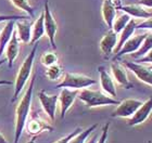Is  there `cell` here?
<instances>
[{"label":"cell","instance_id":"6da1fadb","mask_svg":"<svg viewBox=\"0 0 152 143\" xmlns=\"http://www.w3.org/2000/svg\"><path fill=\"white\" fill-rule=\"evenodd\" d=\"M36 81V75L31 79L29 86L25 93L22 95L20 102L16 105L15 108V131H14V143H19V140L21 139L23 134V131L25 129V125L27 121V118L29 116L31 112V105H32L33 100V91H34V86Z\"/></svg>","mask_w":152,"mask_h":143},{"label":"cell","instance_id":"7a4b0ae2","mask_svg":"<svg viewBox=\"0 0 152 143\" xmlns=\"http://www.w3.org/2000/svg\"><path fill=\"white\" fill-rule=\"evenodd\" d=\"M38 49V42L34 44V48H33L28 55L25 57V60L23 61V63L21 64V66L19 68L18 75L15 77V83H14V93L12 97V102H14L16 99L19 98V95L23 91V89L25 88V85L27 83V80L31 77L33 70V65H34V61H35L36 53H37Z\"/></svg>","mask_w":152,"mask_h":143},{"label":"cell","instance_id":"3957f363","mask_svg":"<svg viewBox=\"0 0 152 143\" xmlns=\"http://www.w3.org/2000/svg\"><path fill=\"white\" fill-rule=\"evenodd\" d=\"M77 97L88 107H97L102 105H117L121 102L115 98L108 95L107 93H103L102 91L87 89V88H84Z\"/></svg>","mask_w":152,"mask_h":143},{"label":"cell","instance_id":"277c9868","mask_svg":"<svg viewBox=\"0 0 152 143\" xmlns=\"http://www.w3.org/2000/svg\"><path fill=\"white\" fill-rule=\"evenodd\" d=\"M96 83H97V81L95 79H92L88 76H85V75L75 73H65L62 81L60 83H58L56 88H58V89L69 88V89L79 90L84 89V88H88V87L96 85Z\"/></svg>","mask_w":152,"mask_h":143},{"label":"cell","instance_id":"5b68a950","mask_svg":"<svg viewBox=\"0 0 152 143\" xmlns=\"http://www.w3.org/2000/svg\"><path fill=\"white\" fill-rule=\"evenodd\" d=\"M142 103V101L137 100V99H126L117 104L116 108L113 111L111 116L112 117L130 118Z\"/></svg>","mask_w":152,"mask_h":143},{"label":"cell","instance_id":"8992f818","mask_svg":"<svg viewBox=\"0 0 152 143\" xmlns=\"http://www.w3.org/2000/svg\"><path fill=\"white\" fill-rule=\"evenodd\" d=\"M44 24H45V32L47 34L49 42H50L52 49L57 50L56 45V35L58 32V24L54 20L51 10L49 8V2L46 1L44 7Z\"/></svg>","mask_w":152,"mask_h":143},{"label":"cell","instance_id":"52a82bcc","mask_svg":"<svg viewBox=\"0 0 152 143\" xmlns=\"http://www.w3.org/2000/svg\"><path fill=\"white\" fill-rule=\"evenodd\" d=\"M38 99L40 102V105L45 113L48 115V117L50 118L51 120L54 121L56 119V112H57V106H58V99L59 95L58 94H48L46 90H41L38 93Z\"/></svg>","mask_w":152,"mask_h":143},{"label":"cell","instance_id":"ba28073f","mask_svg":"<svg viewBox=\"0 0 152 143\" xmlns=\"http://www.w3.org/2000/svg\"><path fill=\"white\" fill-rule=\"evenodd\" d=\"M25 129L27 131V134H31L32 137H37L38 134L44 132V131L53 130L52 126H50L48 123H46L37 113H35V114L33 115L32 118L29 120L26 121Z\"/></svg>","mask_w":152,"mask_h":143},{"label":"cell","instance_id":"9c48e42d","mask_svg":"<svg viewBox=\"0 0 152 143\" xmlns=\"http://www.w3.org/2000/svg\"><path fill=\"white\" fill-rule=\"evenodd\" d=\"M124 65L127 67L129 70H132L136 77L139 80L143 83H148L152 86V68L151 67H147L142 65L141 63H137V62H129V61H124Z\"/></svg>","mask_w":152,"mask_h":143},{"label":"cell","instance_id":"30bf717a","mask_svg":"<svg viewBox=\"0 0 152 143\" xmlns=\"http://www.w3.org/2000/svg\"><path fill=\"white\" fill-rule=\"evenodd\" d=\"M78 90L75 89H69V88H62L60 94H59V99L58 102L60 103V108H61V118L63 119L65 117V114L67 111L71 108V106L73 105L75 99L78 95Z\"/></svg>","mask_w":152,"mask_h":143},{"label":"cell","instance_id":"8fae6325","mask_svg":"<svg viewBox=\"0 0 152 143\" xmlns=\"http://www.w3.org/2000/svg\"><path fill=\"white\" fill-rule=\"evenodd\" d=\"M147 33L145 34H139V35L136 36H132L129 39H127L126 42L123 45V47L121 48V50L115 53V57H114V60H117L120 59L121 57H123L125 54H129V53H135L140 47H141V44H142L143 39L146 38Z\"/></svg>","mask_w":152,"mask_h":143},{"label":"cell","instance_id":"7c38bea8","mask_svg":"<svg viewBox=\"0 0 152 143\" xmlns=\"http://www.w3.org/2000/svg\"><path fill=\"white\" fill-rule=\"evenodd\" d=\"M152 112V97L148 99L146 102H143L142 104L140 105V107L135 112V114L129 118L128 120V126L133 127V126H137L147 120V118L149 117Z\"/></svg>","mask_w":152,"mask_h":143},{"label":"cell","instance_id":"4fadbf2b","mask_svg":"<svg viewBox=\"0 0 152 143\" xmlns=\"http://www.w3.org/2000/svg\"><path fill=\"white\" fill-rule=\"evenodd\" d=\"M98 72L99 76H100V85H101L102 90L108 95L115 98L116 97V88H115V83H114L112 76L107 72L104 66H99Z\"/></svg>","mask_w":152,"mask_h":143},{"label":"cell","instance_id":"5bb4252c","mask_svg":"<svg viewBox=\"0 0 152 143\" xmlns=\"http://www.w3.org/2000/svg\"><path fill=\"white\" fill-rule=\"evenodd\" d=\"M111 70L112 74H113V78L116 80L117 83H120L121 86H123L126 89L133 88V83H130L129 79H128L126 67L124 65L114 61L113 63L111 64Z\"/></svg>","mask_w":152,"mask_h":143},{"label":"cell","instance_id":"9a60e30c","mask_svg":"<svg viewBox=\"0 0 152 143\" xmlns=\"http://www.w3.org/2000/svg\"><path fill=\"white\" fill-rule=\"evenodd\" d=\"M117 45V34L113 29H110L107 34L100 40V49L102 53L104 54V57L108 59L114 52V49Z\"/></svg>","mask_w":152,"mask_h":143},{"label":"cell","instance_id":"2e32d148","mask_svg":"<svg viewBox=\"0 0 152 143\" xmlns=\"http://www.w3.org/2000/svg\"><path fill=\"white\" fill-rule=\"evenodd\" d=\"M15 33L18 35V38L21 42L29 45L32 39V24L24 20L15 21Z\"/></svg>","mask_w":152,"mask_h":143},{"label":"cell","instance_id":"e0dca14e","mask_svg":"<svg viewBox=\"0 0 152 143\" xmlns=\"http://www.w3.org/2000/svg\"><path fill=\"white\" fill-rule=\"evenodd\" d=\"M4 52H6V59L8 61V66L11 68L13 66V63H14V61L18 57L20 52V40L18 38L15 29L13 32V35L11 37V39H10L9 44L7 45Z\"/></svg>","mask_w":152,"mask_h":143},{"label":"cell","instance_id":"ac0fdd59","mask_svg":"<svg viewBox=\"0 0 152 143\" xmlns=\"http://www.w3.org/2000/svg\"><path fill=\"white\" fill-rule=\"evenodd\" d=\"M102 17L104 20L105 24L110 29H112V25L115 17H116V7L113 0H103L101 8Z\"/></svg>","mask_w":152,"mask_h":143},{"label":"cell","instance_id":"d6986e66","mask_svg":"<svg viewBox=\"0 0 152 143\" xmlns=\"http://www.w3.org/2000/svg\"><path fill=\"white\" fill-rule=\"evenodd\" d=\"M120 9L127 13L128 15L133 17H138V19H150L152 17V12L146 10V8L140 4H127V6L120 7Z\"/></svg>","mask_w":152,"mask_h":143},{"label":"cell","instance_id":"ffe728a7","mask_svg":"<svg viewBox=\"0 0 152 143\" xmlns=\"http://www.w3.org/2000/svg\"><path fill=\"white\" fill-rule=\"evenodd\" d=\"M15 26V21H8L6 22L3 28L0 30V57H2V53L6 50L7 45L9 44L10 39L12 37L14 27Z\"/></svg>","mask_w":152,"mask_h":143},{"label":"cell","instance_id":"44dd1931","mask_svg":"<svg viewBox=\"0 0 152 143\" xmlns=\"http://www.w3.org/2000/svg\"><path fill=\"white\" fill-rule=\"evenodd\" d=\"M137 24H138V22H137L136 19H130V21L128 22V24H127V25L124 27L123 30L120 33L121 36H120L118 41H117L116 47H115V49H114V53H117V52L121 50V48L123 47L124 44L126 42L127 39H129L130 37L133 36L134 32L136 30Z\"/></svg>","mask_w":152,"mask_h":143},{"label":"cell","instance_id":"7402d4cb","mask_svg":"<svg viewBox=\"0 0 152 143\" xmlns=\"http://www.w3.org/2000/svg\"><path fill=\"white\" fill-rule=\"evenodd\" d=\"M46 34L45 32V24H44V12L40 13L34 24L32 25V39L29 45H34L36 42L39 41V39Z\"/></svg>","mask_w":152,"mask_h":143},{"label":"cell","instance_id":"603a6c76","mask_svg":"<svg viewBox=\"0 0 152 143\" xmlns=\"http://www.w3.org/2000/svg\"><path fill=\"white\" fill-rule=\"evenodd\" d=\"M152 49V33H147V36L146 38L143 39L142 44H141V47L138 49V50L135 52V53H132L133 57L135 59H140V57H142L143 55H146L147 52Z\"/></svg>","mask_w":152,"mask_h":143},{"label":"cell","instance_id":"cb8c5ba5","mask_svg":"<svg viewBox=\"0 0 152 143\" xmlns=\"http://www.w3.org/2000/svg\"><path fill=\"white\" fill-rule=\"evenodd\" d=\"M97 127H98V124H95V125H92V126H90L89 128H87L86 130H82L79 134L74 136L67 143H85L86 140H87V138L96 130Z\"/></svg>","mask_w":152,"mask_h":143},{"label":"cell","instance_id":"d4e9b609","mask_svg":"<svg viewBox=\"0 0 152 143\" xmlns=\"http://www.w3.org/2000/svg\"><path fill=\"white\" fill-rule=\"evenodd\" d=\"M129 21H130V15H128L127 13H124V14L118 16L117 19L114 20L113 25H112V29H113L116 34H120L124 29V27L128 24Z\"/></svg>","mask_w":152,"mask_h":143},{"label":"cell","instance_id":"484cf974","mask_svg":"<svg viewBox=\"0 0 152 143\" xmlns=\"http://www.w3.org/2000/svg\"><path fill=\"white\" fill-rule=\"evenodd\" d=\"M63 75V68L59 65V64H54V65H51V66L47 67V70H46V76H47L48 79L50 80H59L60 77Z\"/></svg>","mask_w":152,"mask_h":143},{"label":"cell","instance_id":"4316f807","mask_svg":"<svg viewBox=\"0 0 152 143\" xmlns=\"http://www.w3.org/2000/svg\"><path fill=\"white\" fill-rule=\"evenodd\" d=\"M11 2L18 9L22 10V11L27 13L28 16H31V17L34 16V8L29 4L28 0H11Z\"/></svg>","mask_w":152,"mask_h":143},{"label":"cell","instance_id":"83f0119b","mask_svg":"<svg viewBox=\"0 0 152 143\" xmlns=\"http://www.w3.org/2000/svg\"><path fill=\"white\" fill-rule=\"evenodd\" d=\"M40 63L46 67H49L51 65L58 63V55L54 52H45L40 57Z\"/></svg>","mask_w":152,"mask_h":143},{"label":"cell","instance_id":"f1b7e54d","mask_svg":"<svg viewBox=\"0 0 152 143\" xmlns=\"http://www.w3.org/2000/svg\"><path fill=\"white\" fill-rule=\"evenodd\" d=\"M24 19H27V16H25V15H2V14H0V23L8 22V21H19V20H24Z\"/></svg>","mask_w":152,"mask_h":143},{"label":"cell","instance_id":"f546056e","mask_svg":"<svg viewBox=\"0 0 152 143\" xmlns=\"http://www.w3.org/2000/svg\"><path fill=\"white\" fill-rule=\"evenodd\" d=\"M82 130H83L82 128H77V129H75L74 131H72L71 134H69L67 136H65V137H63V138H61V139H59V140H57L53 143H67L71 139H72V138L74 137V136H76L77 134H79Z\"/></svg>","mask_w":152,"mask_h":143},{"label":"cell","instance_id":"4dcf8cb0","mask_svg":"<svg viewBox=\"0 0 152 143\" xmlns=\"http://www.w3.org/2000/svg\"><path fill=\"white\" fill-rule=\"evenodd\" d=\"M109 128H110V124L107 123L104 125V127L102 128V134L100 138H98V140L96 143H107V139H108V134H109Z\"/></svg>","mask_w":152,"mask_h":143},{"label":"cell","instance_id":"1f68e13d","mask_svg":"<svg viewBox=\"0 0 152 143\" xmlns=\"http://www.w3.org/2000/svg\"><path fill=\"white\" fill-rule=\"evenodd\" d=\"M136 29H152V17L147 19L141 23H138L136 26Z\"/></svg>","mask_w":152,"mask_h":143},{"label":"cell","instance_id":"d6a6232c","mask_svg":"<svg viewBox=\"0 0 152 143\" xmlns=\"http://www.w3.org/2000/svg\"><path fill=\"white\" fill-rule=\"evenodd\" d=\"M137 63H152V49L147 52L146 55L137 60Z\"/></svg>","mask_w":152,"mask_h":143},{"label":"cell","instance_id":"836d02e7","mask_svg":"<svg viewBox=\"0 0 152 143\" xmlns=\"http://www.w3.org/2000/svg\"><path fill=\"white\" fill-rule=\"evenodd\" d=\"M138 4L146 7V8H149V9H152V0H139Z\"/></svg>","mask_w":152,"mask_h":143},{"label":"cell","instance_id":"e575fe53","mask_svg":"<svg viewBox=\"0 0 152 143\" xmlns=\"http://www.w3.org/2000/svg\"><path fill=\"white\" fill-rule=\"evenodd\" d=\"M12 81L10 80H6V79H0V86H11L12 85Z\"/></svg>","mask_w":152,"mask_h":143},{"label":"cell","instance_id":"d590c367","mask_svg":"<svg viewBox=\"0 0 152 143\" xmlns=\"http://www.w3.org/2000/svg\"><path fill=\"white\" fill-rule=\"evenodd\" d=\"M0 143H9V142H8V140L4 138V136H3L1 132H0Z\"/></svg>","mask_w":152,"mask_h":143},{"label":"cell","instance_id":"8d00e7d4","mask_svg":"<svg viewBox=\"0 0 152 143\" xmlns=\"http://www.w3.org/2000/svg\"><path fill=\"white\" fill-rule=\"evenodd\" d=\"M97 140H98V136H97V134H95V136H94V137H92L87 143H96V142H97Z\"/></svg>","mask_w":152,"mask_h":143},{"label":"cell","instance_id":"74e56055","mask_svg":"<svg viewBox=\"0 0 152 143\" xmlns=\"http://www.w3.org/2000/svg\"><path fill=\"white\" fill-rule=\"evenodd\" d=\"M26 143H37V141H36V137H33L31 140H28Z\"/></svg>","mask_w":152,"mask_h":143},{"label":"cell","instance_id":"f35d334b","mask_svg":"<svg viewBox=\"0 0 152 143\" xmlns=\"http://www.w3.org/2000/svg\"><path fill=\"white\" fill-rule=\"evenodd\" d=\"M6 62H7V59H2V60H0V66H1V65H3Z\"/></svg>","mask_w":152,"mask_h":143}]
</instances>
